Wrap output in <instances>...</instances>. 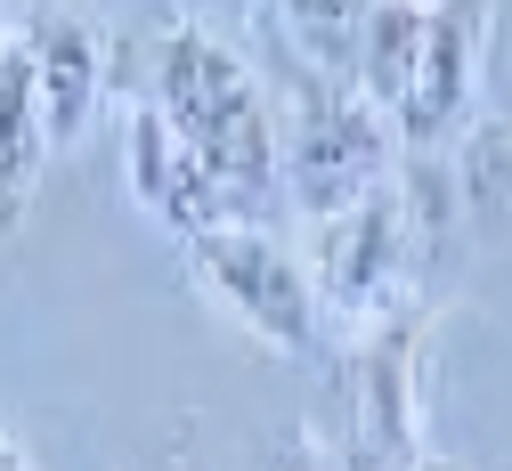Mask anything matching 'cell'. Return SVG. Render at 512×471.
I'll return each mask as SVG.
<instances>
[{
	"instance_id": "obj_4",
	"label": "cell",
	"mask_w": 512,
	"mask_h": 471,
	"mask_svg": "<svg viewBox=\"0 0 512 471\" xmlns=\"http://www.w3.org/2000/svg\"><path fill=\"white\" fill-rule=\"evenodd\" d=\"M407 252H415V212H407V187L382 179L358 204L309 220V285H317V309L334 325L366 333L382 317H399V285H407Z\"/></svg>"
},
{
	"instance_id": "obj_8",
	"label": "cell",
	"mask_w": 512,
	"mask_h": 471,
	"mask_svg": "<svg viewBox=\"0 0 512 471\" xmlns=\"http://www.w3.org/2000/svg\"><path fill=\"white\" fill-rule=\"evenodd\" d=\"M480 0H431L423 9V49H415V74H407V98H399V130L407 139H447L456 114L472 106V82H480Z\"/></svg>"
},
{
	"instance_id": "obj_5",
	"label": "cell",
	"mask_w": 512,
	"mask_h": 471,
	"mask_svg": "<svg viewBox=\"0 0 512 471\" xmlns=\"http://www.w3.org/2000/svg\"><path fill=\"white\" fill-rule=\"evenodd\" d=\"M423 463V325L382 317L350 358V471Z\"/></svg>"
},
{
	"instance_id": "obj_12",
	"label": "cell",
	"mask_w": 512,
	"mask_h": 471,
	"mask_svg": "<svg viewBox=\"0 0 512 471\" xmlns=\"http://www.w3.org/2000/svg\"><path fill=\"white\" fill-rule=\"evenodd\" d=\"M0 471H33V455L17 447V431H9V423H0Z\"/></svg>"
},
{
	"instance_id": "obj_6",
	"label": "cell",
	"mask_w": 512,
	"mask_h": 471,
	"mask_svg": "<svg viewBox=\"0 0 512 471\" xmlns=\"http://www.w3.org/2000/svg\"><path fill=\"white\" fill-rule=\"evenodd\" d=\"M122 187H131L139 212L163 220L179 244L204 236V228H220V220H236V204L220 195V179L196 163V147H187L147 98H131V114H122Z\"/></svg>"
},
{
	"instance_id": "obj_1",
	"label": "cell",
	"mask_w": 512,
	"mask_h": 471,
	"mask_svg": "<svg viewBox=\"0 0 512 471\" xmlns=\"http://www.w3.org/2000/svg\"><path fill=\"white\" fill-rule=\"evenodd\" d=\"M147 106L196 147V163L220 179L236 220H252V204L277 195V98L252 65V49L196 33V25H163Z\"/></svg>"
},
{
	"instance_id": "obj_7",
	"label": "cell",
	"mask_w": 512,
	"mask_h": 471,
	"mask_svg": "<svg viewBox=\"0 0 512 471\" xmlns=\"http://www.w3.org/2000/svg\"><path fill=\"white\" fill-rule=\"evenodd\" d=\"M17 41L33 57V98H41L49 147H74L98 122V98H106V33L90 25V9L41 0V9L17 25Z\"/></svg>"
},
{
	"instance_id": "obj_11",
	"label": "cell",
	"mask_w": 512,
	"mask_h": 471,
	"mask_svg": "<svg viewBox=\"0 0 512 471\" xmlns=\"http://www.w3.org/2000/svg\"><path fill=\"white\" fill-rule=\"evenodd\" d=\"M252 471H326V455H309V439L285 431V439H269L261 455H252Z\"/></svg>"
},
{
	"instance_id": "obj_9",
	"label": "cell",
	"mask_w": 512,
	"mask_h": 471,
	"mask_svg": "<svg viewBox=\"0 0 512 471\" xmlns=\"http://www.w3.org/2000/svg\"><path fill=\"white\" fill-rule=\"evenodd\" d=\"M41 163H49V130H41V98H33V57L9 25V41H0V228L25 220Z\"/></svg>"
},
{
	"instance_id": "obj_13",
	"label": "cell",
	"mask_w": 512,
	"mask_h": 471,
	"mask_svg": "<svg viewBox=\"0 0 512 471\" xmlns=\"http://www.w3.org/2000/svg\"><path fill=\"white\" fill-rule=\"evenodd\" d=\"M407 471H456V463H447V455H423V463H407Z\"/></svg>"
},
{
	"instance_id": "obj_10",
	"label": "cell",
	"mask_w": 512,
	"mask_h": 471,
	"mask_svg": "<svg viewBox=\"0 0 512 471\" xmlns=\"http://www.w3.org/2000/svg\"><path fill=\"white\" fill-rule=\"evenodd\" d=\"M374 0H277V41L293 49L301 74L317 82H350L358 41H366Z\"/></svg>"
},
{
	"instance_id": "obj_3",
	"label": "cell",
	"mask_w": 512,
	"mask_h": 471,
	"mask_svg": "<svg viewBox=\"0 0 512 471\" xmlns=\"http://www.w3.org/2000/svg\"><path fill=\"white\" fill-rule=\"evenodd\" d=\"M391 171V122H382L350 82H317L301 74L293 98L277 106V187L309 220H326L358 195H374Z\"/></svg>"
},
{
	"instance_id": "obj_2",
	"label": "cell",
	"mask_w": 512,
	"mask_h": 471,
	"mask_svg": "<svg viewBox=\"0 0 512 471\" xmlns=\"http://www.w3.org/2000/svg\"><path fill=\"white\" fill-rule=\"evenodd\" d=\"M187 277H196V293L236 333H252L277 358H309L326 342V309H317L309 260L261 220H220L204 236H187Z\"/></svg>"
}]
</instances>
